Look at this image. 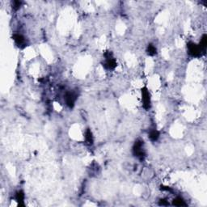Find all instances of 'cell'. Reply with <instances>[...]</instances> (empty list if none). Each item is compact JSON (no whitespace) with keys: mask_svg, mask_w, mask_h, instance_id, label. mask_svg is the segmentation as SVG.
Returning <instances> with one entry per match:
<instances>
[{"mask_svg":"<svg viewBox=\"0 0 207 207\" xmlns=\"http://www.w3.org/2000/svg\"><path fill=\"white\" fill-rule=\"evenodd\" d=\"M206 46H207V37H206V35L204 34L203 36H202V39H201V42H200V44H199L201 51L202 52L205 51Z\"/></svg>","mask_w":207,"mask_h":207,"instance_id":"obj_10","label":"cell"},{"mask_svg":"<svg viewBox=\"0 0 207 207\" xmlns=\"http://www.w3.org/2000/svg\"><path fill=\"white\" fill-rule=\"evenodd\" d=\"M142 102H143V106L145 109H149L150 108V94L149 90L146 87H144L142 88Z\"/></svg>","mask_w":207,"mask_h":207,"instance_id":"obj_2","label":"cell"},{"mask_svg":"<svg viewBox=\"0 0 207 207\" xmlns=\"http://www.w3.org/2000/svg\"><path fill=\"white\" fill-rule=\"evenodd\" d=\"M93 135L90 129H87L85 132V143L88 146H91L93 144Z\"/></svg>","mask_w":207,"mask_h":207,"instance_id":"obj_8","label":"cell"},{"mask_svg":"<svg viewBox=\"0 0 207 207\" xmlns=\"http://www.w3.org/2000/svg\"><path fill=\"white\" fill-rule=\"evenodd\" d=\"M64 100L67 106L69 107L70 109H73L74 104H75V101L77 100L76 94L74 92H71V91L67 92L65 95Z\"/></svg>","mask_w":207,"mask_h":207,"instance_id":"obj_5","label":"cell"},{"mask_svg":"<svg viewBox=\"0 0 207 207\" xmlns=\"http://www.w3.org/2000/svg\"><path fill=\"white\" fill-rule=\"evenodd\" d=\"M13 40L15 42V44H17L18 46H21V45H24L25 44V37H23L21 34H18V33H15V34L13 35Z\"/></svg>","mask_w":207,"mask_h":207,"instance_id":"obj_6","label":"cell"},{"mask_svg":"<svg viewBox=\"0 0 207 207\" xmlns=\"http://www.w3.org/2000/svg\"><path fill=\"white\" fill-rule=\"evenodd\" d=\"M15 200H16V202L19 203V205H25V203H24V202H25V193H24V192L23 191H21V190H20V191H17V192H15Z\"/></svg>","mask_w":207,"mask_h":207,"instance_id":"obj_7","label":"cell"},{"mask_svg":"<svg viewBox=\"0 0 207 207\" xmlns=\"http://www.w3.org/2000/svg\"><path fill=\"white\" fill-rule=\"evenodd\" d=\"M21 5H22V2L21 1H13L12 2V8L15 11L20 9Z\"/></svg>","mask_w":207,"mask_h":207,"instance_id":"obj_13","label":"cell"},{"mask_svg":"<svg viewBox=\"0 0 207 207\" xmlns=\"http://www.w3.org/2000/svg\"><path fill=\"white\" fill-rule=\"evenodd\" d=\"M161 189L165 190V191H169V192H171V191H172V189H171L169 187H164V186H162V187H161Z\"/></svg>","mask_w":207,"mask_h":207,"instance_id":"obj_15","label":"cell"},{"mask_svg":"<svg viewBox=\"0 0 207 207\" xmlns=\"http://www.w3.org/2000/svg\"><path fill=\"white\" fill-rule=\"evenodd\" d=\"M146 52H147V54L150 55V56H154V55L156 54L157 49H156L155 45H153L152 44H148L147 49H146Z\"/></svg>","mask_w":207,"mask_h":207,"instance_id":"obj_11","label":"cell"},{"mask_svg":"<svg viewBox=\"0 0 207 207\" xmlns=\"http://www.w3.org/2000/svg\"><path fill=\"white\" fill-rule=\"evenodd\" d=\"M149 138H150V141L152 142H156L159 138V132L157 130H152L150 131L149 133Z\"/></svg>","mask_w":207,"mask_h":207,"instance_id":"obj_9","label":"cell"},{"mask_svg":"<svg viewBox=\"0 0 207 207\" xmlns=\"http://www.w3.org/2000/svg\"><path fill=\"white\" fill-rule=\"evenodd\" d=\"M188 52L190 56L192 57H198L202 54L201 49L198 44H195L193 42H189L187 45Z\"/></svg>","mask_w":207,"mask_h":207,"instance_id":"obj_4","label":"cell"},{"mask_svg":"<svg viewBox=\"0 0 207 207\" xmlns=\"http://www.w3.org/2000/svg\"><path fill=\"white\" fill-rule=\"evenodd\" d=\"M105 57V62H104V67L109 70H113L117 67V62L115 58L113 57V55L110 52H107L104 54Z\"/></svg>","mask_w":207,"mask_h":207,"instance_id":"obj_3","label":"cell"},{"mask_svg":"<svg viewBox=\"0 0 207 207\" xmlns=\"http://www.w3.org/2000/svg\"><path fill=\"white\" fill-rule=\"evenodd\" d=\"M159 205H168V203L166 202L165 200H161L160 202H159Z\"/></svg>","mask_w":207,"mask_h":207,"instance_id":"obj_14","label":"cell"},{"mask_svg":"<svg viewBox=\"0 0 207 207\" xmlns=\"http://www.w3.org/2000/svg\"><path fill=\"white\" fill-rule=\"evenodd\" d=\"M173 205H176V206H185V205H186V203H185L184 199L181 198V197H176V198L174 199V201H173Z\"/></svg>","mask_w":207,"mask_h":207,"instance_id":"obj_12","label":"cell"},{"mask_svg":"<svg viewBox=\"0 0 207 207\" xmlns=\"http://www.w3.org/2000/svg\"><path fill=\"white\" fill-rule=\"evenodd\" d=\"M133 154L134 156L143 159L145 156V150L143 148V142L142 140L136 141L133 146Z\"/></svg>","mask_w":207,"mask_h":207,"instance_id":"obj_1","label":"cell"}]
</instances>
